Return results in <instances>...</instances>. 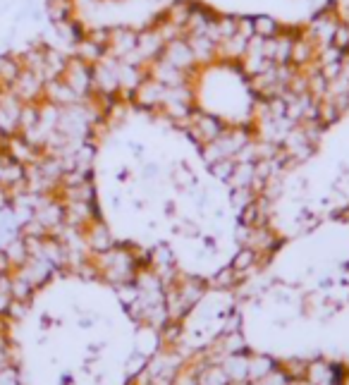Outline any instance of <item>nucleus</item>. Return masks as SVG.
I'll return each mask as SVG.
<instances>
[{"label": "nucleus", "instance_id": "obj_4", "mask_svg": "<svg viewBox=\"0 0 349 385\" xmlns=\"http://www.w3.org/2000/svg\"><path fill=\"white\" fill-rule=\"evenodd\" d=\"M24 101H20L10 89H0V139L20 134V117Z\"/></svg>", "mask_w": 349, "mask_h": 385}, {"label": "nucleus", "instance_id": "obj_3", "mask_svg": "<svg viewBox=\"0 0 349 385\" xmlns=\"http://www.w3.org/2000/svg\"><path fill=\"white\" fill-rule=\"evenodd\" d=\"M338 24H340V17L335 15L333 5H330V8H323L318 15L311 17V22L304 27V34L309 36V39L314 41L318 48L330 46V43H333V36H335Z\"/></svg>", "mask_w": 349, "mask_h": 385}, {"label": "nucleus", "instance_id": "obj_8", "mask_svg": "<svg viewBox=\"0 0 349 385\" xmlns=\"http://www.w3.org/2000/svg\"><path fill=\"white\" fill-rule=\"evenodd\" d=\"M163 48H165V39L161 36V32H158L153 24H149V27H144V29H139V36H137V55L142 58V63L149 67L153 60H158L161 58V53H163Z\"/></svg>", "mask_w": 349, "mask_h": 385}, {"label": "nucleus", "instance_id": "obj_15", "mask_svg": "<svg viewBox=\"0 0 349 385\" xmlns=\"http://www.w3.org/2000/svg\"><path fill=\"white\" fill-rule=\"evenodd\" d=\"M247 46H249V39H244V36H240V34L220 41L218 43V63H235L237 65L244 58V53H247Z\"/></svg>", "mask_w": 349, "mask_h": 385}, {"label": "nucleus", "instance_id": "obj_19", "mask_svg": "<svg viewBox=\"0 0 349 385\" xmlns=\"http://www.w3.org/2000/svg\"><path fill=\"white\" fill-rule=\"evenodd\" d=\"M237 34L251 39L254 36V17H237Z\"/></svg>", "mask_w": 349, "mask_h": 385}, {"label": "nucleus", "instance_id": "obj_7", "mask_svg": "<svg viewBox=\"0 0 349 385\" xmlns=\"http://www.w3.org/2000/svg\"><path fill=\"white\" fill-rule=\"evenodd\" d=\"M165 94H168V86L156 82L153 77H146L144 82L134 89L132 103L137 105V108H144V110H161Z\"/></svg>", "mask_w": 349, "mask_h": 385}, {"label": "nucleus", "instance_id": "obj_11", "mask_svg": "<svg viewBox=\"0 0 349 385\" xmlns=\"http://www.w3.org/2000/svg\"><path fill=\"white\" fill-rule=\"evenodd\" d=\"M149 70V77H153L156 82H161L165 84L168 89H173V86H182V84H192L194 82V77L189 72H182V70H177L175 65H170V63H165L163 58H158V60H153V63L146 67Z\"/></svg>", "mask_w": 349, "mask_h": 385}, {"label": "nucleus", "instance_id": "obj_5", "mask_svg": "<svg viewBox=\"0 0 349 385\" xmlns=\"http://www.w3.org/2000/svg\"><path fill=\"white\" fill-rule=\"evenodd\" d=\"M161 58L165 60V63L175 65L177 70L189 72L192 77L201 70V67L197 65V60H194V53H192V48H189V41L185 39V36H180V39H173V41L165 43Z\"/></svg>", "mask_w": 349, "mask_h": 385}, {"label": "nucleus", "instance_id": "obj_20", "mask_svg": "<svg viewBox=\"0 0 349 385\" xmlns=\"http://www.w3.org/2000/svg\"><path fill=\"white\" fill-rule=\"evenodd\" d=\"M46 3H67V0H46Z\"/></svg>", "mask_w": 349, "mask_h": 385}, {"label": "nucleus", "instance_id": "obj_6", "mask_svg": "<svg viewBox=\"0 0 349 385\" xmlns=\"http://www.w3.org/2000/svg\"><path fill=\"white\" fill-rule=\"evenodd\" d=\"M63 79L79 98L91 96V65L84 63L82 58L70 55V63H67V67H65Z\"/></svg>", "mask_w": 349, "mask_h": 385}, {"label": "nucleus", "instance_id": "obj_14", "mask_svg": "<svg viewBox=\"0 0 349 385\" xmlns=\"http://www.w3.org/2000/svg\"><path fill=\"white\" fill-rule=\"evenodd\" d=\"M316 55H318V46L304 34V29H299L297 39H295V43H292L290 63L295 65V67H299V70H304V67H309V65L316 63Z\"/></svg>", "mask_w": 349, "mask_h": 385}, {"label": "nucleus", "instance_id": "obj_16", "mask_svg": "<svg viewBox=\"0 0 349 385\" xmlns=\"http://www.w3.org/2000/svg\"><path fill=\"white\" fill-rule=\"evenodd\" d=\"M22 72V63L17 55L12 53H5L0 55V89H10L15 84V79L20 77Z\"/></svg>", "mask_w": 349, "mask_h": 385}, {"label": "nucleus", "instance_id": "obj_1", "mask_svg": "<svg viewBox=\"0 0 349 385\" xmlns=\"http://www.w3.org/2000/svg\"><path fill=\"white\" fill-rule=\"evenodd\" d=\"M118 65L120 60L113 55H103L99 63L91 65V94L118 98L120 96V82H118Z\"/></svg>", "mask_w": 349, "mask_h": 385}, {"label": "nucleus", "instance_id": "obj_2", "mask_svg": "<svg viewBox=\"0 0 349 385\" xmlns=\"http://www.w3.org/2000/svg\"><path fill=\"white\" fill-rule=\"evenodd\" d=\"M185 125L189 129V134H192V139L197 141L199 146L211 144V141L218 139V136L225 132V127H228L218 115L204 113V110H199V108H194V113L189 115V120Z\"/></svg>", "mask_w": 349, "mask_h": 385}, {"label": "nucleus", "instance_id": "obj_12", "mask_svg": "<svg viewBox=\"0 0 349 385\" xmlns=\"http://www.w3.org/2000/svg\"><path fill=\"white\" fill-rule=\"evenodd\" d=\"M44 101L58 105V108H67V105L79 103L82 98H79L75 91H72L70 86L65 84L63 77H58V79H48V82H46V86H44Z\"/></svg>", "mask_w": 349, "mask_h": 385}, {"label": "nucleus", "instance_id": "obj_17", "mask_svg": "<svg viewBox=\"0 0 349 385\" xmlns=\"http://www.w3.org/2000/svg\"><path fill=\"white\" fill-rule=\"evenodd\" d=\"M192 10H194V3L192 0H175V3H170L168 8L163 10V17L168 22H173L177 24L180 29H185L187 27V22H189V15H192ZM187 34V32H185Z\"/></svg>", "mask_w": 349, "mask_h": 385}, {"label": "nucleus", "instance_id": "obj_18", "mask_svg": "<svg viewBox=\"0 0 349 385\" xmlns=\"http://www.w3.org/2000/svg\"><path fill=\"white\" fill-rule=\"evenodd\" d=\"M283 32V24H280L275 17L271 15H256L254 17V36H261V39H273Z\"/></svg>", "mask_w": 349, "mask_h": 385}, {"label": "nucleus", "instance_id": "obj_9", "mask_svg": "<svg viewBox=\"0 0 349 385\" xmlns=\"http://www.w3.org/2000/svg\"><path fill=\"white\" fill-rule=\"evenodd\" d=\"M44 86H46V82L39 77V74L22 70L20 77L15 79V84L10 86V91L24 103H41L44 101Z\"/></svg>", "mask_w": 349, "mask_h": 385}, {"label": "nucleus", "instance_id": "obj_13", "mask_svg": "<svg viewBox=\"0 0 349 385\" xmlns=\"http://www.w3.org/2000/svg\"><path fill=\"white\" fill-rule=\"evenodd\" d=\"M189 41V48L194 53V60H197L199 67H208L211 63H218V43L206 34L199 36H185Z\"/></svg>", "mask_w": 349, "mask_h": 385}, {"label": "nucleus", "instance_id": "obj_10", "mask_svg": "<svg viewBox=\"0 0 349 385\" xmlns=\"http://www.w3.org/2000/svg\"><path fill=\"white\" fill-rule=\"evenodd\" d=\"M137 36L139 29L132 27H110V36H108V48L106 53L113 55L118 60H125L134 48H137Z\"/></svg>", "mask_w": 349, "mask_h": 385}]
</instances>
